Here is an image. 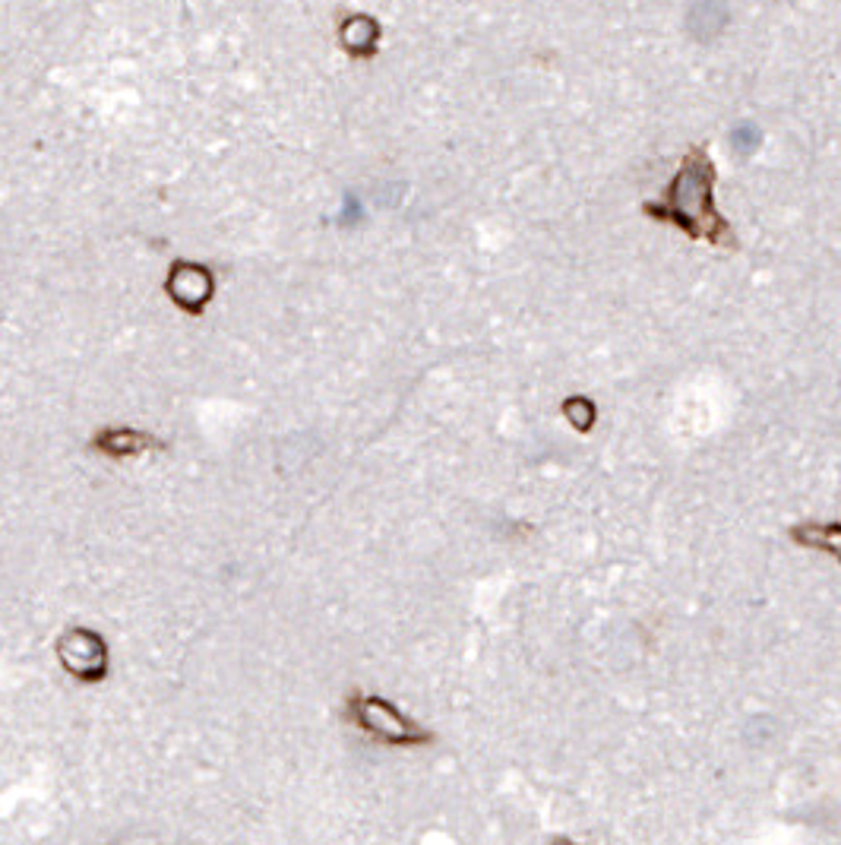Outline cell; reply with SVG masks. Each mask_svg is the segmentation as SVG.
I'll return each instance as SVG.
<instances>
[{"mask_svg": "<svg viewBox=\"0 0 841 845\" xmlns=\"http://www.w3.org/2000/svg\"><path fill=\"white\" fill-rule=\"evenodd\" d=\"M345 719L354 729L376 738L386 748H427L434 744V732L398 710L393 700L380 693L352 690L345 700Z\"/></svg>", "mask_w": 841, "mask_h": 845, "instance_id": "1", "label": "cell"}, {"mask_svg": "<svg viewBox=\"0 0 841 845\" xmlns=\"http://www.w3.org/2000/svg\"><path fill=\"white\" fill-rule=\"evenodd\" d=\"M58 656H61V666L86 684H95L108 674L105 640L95 630H86V627H76V630L64 633L61 643H58Z\"/></svg>", "mask_w": 841, "mask_h": 845, "instance_id": "2", "label": "cell"}, {"mask_svg": "<svg viewBox=\"0 0 841 845\" xmlns=\"http://www.w3.org/2000/svg\"><path fill=\"white\" fill-rule=\"evenodd\" d=\"M551 845H579V843H573V839H553Z\"/></svg>", "mask_w": 841, "mask_h": 845, "instance_id": "3", "label": "cell"}]
</instances>
